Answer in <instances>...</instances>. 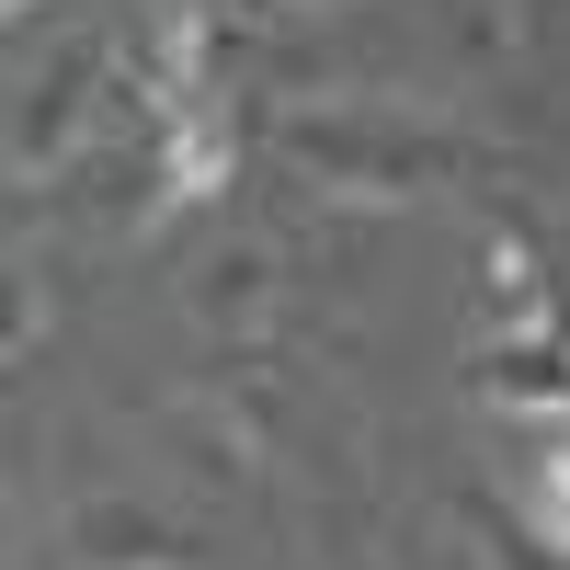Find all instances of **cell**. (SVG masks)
Masks as SVG:
<instances>
[{"instance_id": "cell-7", "label": "cell", "mask_w": 570, "mask_h": 570, "mask_svg": "<svg viewBox=\"0 0 570 570\" xmlns=\"http://www.w3.org/2000/svg\"><path fill=\"white\" fill-rule=\"evenodd\" d=\"M274 12H331V0H274Z\"/></svg>"}, {"instance_id": "cell-4", "label": "cell", "mask_w": 570, "mask_h": 570, "mask_svg": "<svg viewBox=\"0 0 570 570\" xmlns=\"http://www.w3.org/2000/svg\"><path fill=\"white\" fill-rule=\"evenodd\" d=\"M263 308H274V252L228 240V252L195 263V320H217V331H263Z\"/></svg>"}, {"instance_id": "cell-6", "label": "cell", "mask_w": 570, "mask_h": 570, "mask_svg": "<svg viewBox=\"0 0 570 570\" xmlns=\"http://www.w3.org/2000/svg\"><path fill=\"white\" fill-rule=\"evenodd\" d=\"M480 559H491V570H570V548H559V537H537L525 513H502V525H480Z\"/></svg>"}, {"instance_id": "cell-2", "label": "cell", "mask_w": 570, "mask_h": 570, "mask_svg": "<svg viewBox=\"0 0 570 570\" xmlns=\"http://www.w3.org/2000/svg\"><path fill=\"white\" fill-rule=\"evenodd\" d=\"M104 69H115L104 35H69L46 69H23V91H12V171H23V183H35L46 160H69V137H80V115H91V91H104Z\"/></svg>"}, {"instance_id": "cell-5", "label": "cell", "mask_w": 570, "mask_h": 570, "mask_svg": "<svg viewBox=\"0 0 570 570\" xmlns=\"http://www.w3.org/2000/svg\"><path fill=\"white\" fill-rule=\"evenodd\" d=\"M548 434H537V456L513 468V513H525L537 537H559L570 548V411H537Z\"/></svg>"}, {"instance_id": "cell-3", "label": "cell", "mask_w": 570, "mask_h": 570, "mask_svg": "<svg viewBox=\"0 0 570 570\" xmlns=\"http://www.w3.org/2000/svg\"><path fill=\"white\" fill-rule=\"evenodd\" d=\"M69 548L104 559V570H149V559H183V525H160L149 502H80L69 513Z\"/></svg>"}, {"instance_id": "cell-1", "label": "cell", "mask_w": 570, "mask_h": 570, "mask_svg": "<svg viewBox=\"0 0 570 570\" xmlns=\"http://www.w3.org/2000/svg\"><path fill=\"white\" fill-rule=\"evenodd\" d=\"M274 149L297 160L320 195H354V206L445 195L456 171H480V137L445 126V115H411V104H320V115H285Z\"/></svg>"}]
</instances>
